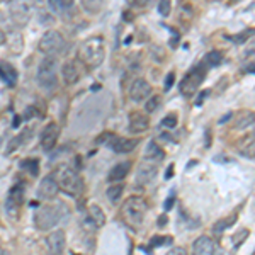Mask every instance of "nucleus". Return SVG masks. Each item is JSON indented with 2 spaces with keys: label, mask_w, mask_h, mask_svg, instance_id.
<instances>
[{
  "label": "nucleus",
  "mask_w": 255,
  "mask_h": 255,
  "mask_svg": "<svg viewBox=\"0 0 255 255\" xmlns=\"http://www.w3.org/2000/svg\"><path fill=\"white\" fill-rule=\"evenodd\" d=\"M247 237H249V230H240V232H238V237H233V244L240 245V242Z\"/></svg>",
  "instance_id": "72a5a7b5"
},
{
  "label": "nucleus",
  "mask_w": 255,
  "mask_h": 255,
  "mask_svg": "<svg viewBox=\"0 0 255 255\" xmlns=\"http://www.w3.org/2000/svg\"><path fill=\"white\" fill-rule=\"evenodd\" d=\"M5 32H3L2 29H0V44H3V43H5Z\"/></svg>",
  "instance_id": "58836bf2"
},
{
  "label": "nucleus",
  "mask_w": 255,
  "mask_h": 255,
  "mask_svg": "<svg viewBox=\"0 0 255 255\" xmlns=\"http://www.w3.org/2000/svg\"><path fill=\"white\" fill-rule=\"evenodd\" d=\"M158 174V167L157 163L153 162H145L138 167V174H136V182L145 186V184H150L151 180L157 177Z\"/></svg>",
  "instance_id": "dca6fc26"
},
{
  "label": "nucleus",
  "mask_w": 255,
  "mask_h": 255,
  "mask_svg": "<svg viewBox=\"0 0 255 255\" xmlns=\"http://www.w3.org/2000/svg\"><path fill=\"white\" fill-rule=\"evenodd\" d=\"M162 126L163 128H175L177 126V116L175 114H168V116H165L162 119Z\"/></svg>",
  "instance_id": "c756f323"
},
{
  "label": "nucleus",
  "mask_w": 255,
  "mask_h": 255,
  "mask_svg": "<svg viewBox=\"0 0 255 255\" xmlns=\"http://www.w3.org/2000/svg\"><path fill=\"white\" fill-rule=\"evenodd\" d=\"M80 65L79 61L75 60H68L63 63V67H61V77H63L65 84L67 85H73L77 84L80 79Z\"/></svg>",
  "instance_id": "4468645a"
},
{
  "label": "nucleus",
  "mask_w": 255,
  "mask_h": 255,
  "mask_svg": "<svg viewBox=\"0 0 255 255\" xmlns=\"http://www.w3.org/2000/svg\"><path fill=\"white\" fill-rule=\"evenodd\" d=\"M192 255H215V242L206 235L196 238L192 244Z\"/></svg>",
  "instance_id": "a211bd4d"
},
{
  "label": "nucleus",
  "mask_w": 255,
  "mask_h": 255,
  "mask_svg": "<svg viewBox=\"0 0 255 255\" xmlns=\"http://www.w3.org/2000/svg\"><path fill=\"white\" fill-rule=\"evenodd\" d=\"M73 3L72 2H65V0H55V2H49V7H51L55 12H61V10H67L70 9Z\"/></svg>",
  "instance_id": "cd10ccee"
},
{
  "label": "nucleus",
  "mask_w": 255,
  "mask_h": 255,
  "mask_svg": "<svg viewBox=\"0 0 255 255\" xmlns=\"http://www.w3.org/2000/svg\"><path fill=\"white\" fill-rule=\"evenodd\" d=\"M172 85H174V73L170 72V73H168V75H167V80H165V90L170 89Z\"/></svg>",
  "instance_id": "e433bc0d"
},
{
  "label": "nucleus",
  "mask_w": 255,
  "mask_h": 255,
  "mask_svg": "<svg viewBox=\"0 0 255 255\" xmlns=\"http://www.w3.org/2000/svg\"><path fill=\"white\" fill-rule=\"evenodd\" d=\"M252 36H255V29H249V31H244V32H240V34H235V36H232V41H235V44H244L247 43Z\"/></svg>",
  "instance_id": "393cba45"
},
{
  "label": "nucleus",
  "mask_w": 255,
  "mask_h": 255,
  "mask_svg": "<svg viewBox=\"0 0 255 255\" xmlns=\"http://www.w3.org/2000/svg\"><path fill=\"white\" fill-rule=\"evenodd\" d=\"M230 223H233V220L232 221H220V223H216L215 226H213V232H215V233H221Z\"/></svg>",
  "instance_id": "473e14b6"
},
{
  "label": "nucleus",
  "mask_w": 255,
  "mask_h": 255,
  "mask_svg": "<svg viewBox=\"0 0 255 255\" xmlns=\"http://www.w3.org/2000/svg\"><path fill=\"white\" fill-rule=\"evenodd\" d=\"M146 201L143 199V197H138V196H131L128 197L125 201V204H123V220L126 221L129 226H133V228H138L139 225L143 223V218L146 215Z\"/></svg>",
  "instance_id": "7ed1b4c3"
},
{
  "label": "nucleus",
  "mask_w": 255,
  "mask_h": 255,
  "mask_svg": "<svg viewBox=\"0 0 255 255\" xmlns=\"http://www.w3.org/2000/svg\"><path fill=\"white\" fill-rule=\"evenodd\" d=\"M163 157H165L163 150L158 146V143L155 141V139H151V141L148 143L146 148H145V160L155 163V162H158V160H162Z\"/></svg>",
  "instance_id": "412c9836"
},
{
  "label": "nucleus",
  "mask_w": 255,
  "mask_h": 255,
  "mask_svg": "<svg viewBox=\"0 0 255 255\" xmlns=\"http://www.w3.org/2000/svg\"><path fill=\"white\" fill-rule=\"evenodd\" d=\"M151 87L145 79H136L129 87V97L134 102H143L146 97H150Z\"/></svg>",
  "instance_id": "ddd939ff"
},
{
  "label": "nucleus",
  "mask_w": 255,
  "mask_h": 255,
  "mask_svg": "<svg viewBox=\"0 0 255 255\" xmlns=\"http://www.w3.org/2000/svg\"><path fill=\"white\" fill-rule=\"evenodd\" d=\"M131 170V162H121V163H116L113 168L109 170V182H119V180H123L125 177L129 174Z\"/></svg>",
  "instance_id": "6ab92c4d"
},
{
  "label": "nucleus",
  "mask_w": 255,
  "mask_h": 255,
  "mask_svg": "<svg viewBox=\"0 0 255 255\" xmlns=\"http://www.w3.org/2000/svg\"><path fill=\"white\" fill-rule=\"evenodd\" d=\"M128 129L129 133L133 134H139V133H145V131L150 128V119H148L146 114L143 113H131L129 114V123H128Z\"/></svg>",
  "instance_id": "2eb2a0df"
},
{
  "label": "nucleus",
  "mask_w": 255,
  "mask_h": 255,
  "mask_svg": "<svg viewBox=\"0 0 255 255\" xmlns=\"http://www.w3.org/2000/svg\"><path fill=\"white\" fill-rule=\"evenodd\" d=\"M255 125V114L250 113V111H244V113L238 114L237 118V129H245V128Z\"/></svg>",
  "instance_id": "5701e85b"
},
{
  "label": "nucleus",
  "mask_w": 255,
  "mask_h": 255,
  "mask_svg": "<svg viewBox=\"0 0 255 255\" xmlns=\"http://www.w3.org/2000/svg\"><path fill=\"white\" fill-rule=\"evenodd\" d=\"M36 79H38L39 87L43 89L55 87L56 82H58V61H56V58H49V56L43 58V61L39 63Z\"/></svg>",
  "instance_id": "39448f33"
},
{
  "label": "nucleus",
  "mask_w": 255,
  "mask_h": 255,
  "mask_svg": "<svg viewBox=\"0 0 255 255\" xmlns=\"http://www.w3.org/2000/svg\"><path fill=\"white\" fill-rule=\"evenodd\" d=\"M89 220L92 221V225L96 226V228H101V226L106 225V215L101 209V206L92 204V206L89 208Z\"/></svg>",
  "instance_id": "4be33fe9"
},
{
  "label": "nucleus",
  "mask_w": 255,
  "mask_h": 255,
  "mask_svg": "<svg viewBox=\"0 0 255 255\" xmlns=\"http://www.w3.org/2000/svg\"><path fill=\"white\" fill-rule=\"evenodd\" d=\"M58 134H60V128L56 123H49V125L44 126L43 133H41V146H43L44 151L53 150L58 141Z\"/></svg>",
  "instance_id": "9b49d317"
},
{
  "label": "nucleus",
  "mask_w": 255,
  "mask_h": 255,
  "mask_svg": "<svg viewBox=\"0 0 255 255\" xmlns=\"http://www.w3.org/2000/svg\"><path fill=\"white\" fill-rule=\"evenodd\" d=\"M79 58L85 67L97 68L104 61V39L101 36H92L82 41L79 48Z\"/></svg>",
  "instance_id": "f257e3e1"
},
{
  "label": "nucleus",
  "mask_w": 255,
  "mask_h": 255,
  "mask_svg": "<svg viewBox=\"0 0 255 255\" xmlns=\"http://www.w3.org/2000/svg\"><path fill=\"white\" fill-rule=\"evenodd\" d=\"M245 72H250V73H255V63L254 65H250V67H247Z\"/></svg>",
  "instance_id": "ea45409f"
},
{
  "label": "nucleus",
  "mask_w": 255,
  "mask_h": 255,
  "mask_svg": "<svg viewBox=\"0 0 255 255\" xmlns=\"http://www.w3.org/2000/svg\"><path fill=\"white\" fill-rule=\"evenodd\" d=\"M206 67H196L180 80L179 90L184 97H192L196 94V90L199 89V85L203 84V80L206 79Z\"/></svg>",
  "instance_id": "423d86ee"
},
{
  "label": "nucleus",
  "mask_w": 255,
  "mask_h": 255,
  "mask_svg": "<svg viewBox=\"0 0 255 255\" xmlns=\"http://www.w3.org/2000/svg\"><path fill=\"white\" fill-rule=\"evenodd\" d=\"M58 191H60V187H58V182L55 180V177H53V175H46L39 182L38 196L41 197V199L51 201V199H55V197H56Z\"/></svg>",
  "instance_id": "f8f14e48"
},
{
  "label": "nucleus",
  "mask_w": 255,
  "mask_h": 255,
  "mask_svg": "<svg viewBox=\"0 0 255 255\" xmlns=\"http://www.w3.org/2000/svg\"><path fill=\"white\" fill-rule=\"evenodd\" d=\"M244 55H245V56H252V55H255V43H249V46H247Z\"/></svg>",
  "instance_id": "c9c22d12"
},
{
  "label": "nucleus",
  "mask_w": 255,
  "mask_h": 255,
  "mask_svg": "<svg viewBox=\"0 0 255 255\" xmlns=\"http://www.w3.org/2000/svg\"><path fill=\"white\" fill-rule=\"evenodd\" d=\"M24 165H26V168L27 167L31 168V174L32 175L38 174V160H27V162H24Z\"/></svg>",
  "instance_id": "2f4dec72"
},
{
  "label": "nucleus",
  "mask_w": 255,
  "mask_h": 255,
  "mask_svg": "<svg viewBox=\"0 0 255 255\" xmlns=\"http://www.w3.org/2000/svg\"><path fill=\"white\" fill-rule=\"evenodd\" d=\"M167 223V216H160V221H158V225H165Z\"/></svg>",
  "instance_id": "a19ab883"
},
{
  "label": "nucleus",
  "mask_w": 255,
  "mask_h": 255,
  "mask_svg": "<svg viewBox=\"0 0 255 255\" xmlns=\"http://www.w3.org/2000/svg\"><path fill=\"white\" fill-rule=\"evenodd\" d=\"M9 12H10V17L14 20L17 26H26L29 22L31 17V9L26 2H10L9 3Z\"/></svg>",
  "instance_id": "9d476101"
},
{
  "label": "nucleus",
  "mask_w": 255,
  "mask_h": 255,
  "mask_svg": "<svg viewBox=\"0 0 255 255\" xmlns=\"http://www.w3.org/2000/svg\"><path fill=\"white\" fill-rule=\"evenodd\" d=\"M53 177H55V180L58 182V187L61 191L72 197H77L82 192V189H84V182H82L79 172L73 167L65 165V163L63 165H58Z\"/></svg>",
  "instance_id": "f03ea898"
},
{
  "label": "nucleus",
  "mask_w": 255,
  "mask_h": 255,
  "mask_svg": "<svg viewBox=\"0 0 255 255\" xmlns=\"http://www.w3.org/2000/svg\"><path fill=\"white\" fill-rule=\"evenodd\" d=\"M172 203H174V194H172L170 197H168V199H167V203H165V208L167 209H170L172 208Z\"/></svg>",
  "instance_id": "4c0bfd02"
},
{
  "label": "nucleus",
  "mask_w": 255,
  "mask_h": 255,
  "mask_svg": "<svg viewBox=\"0 0 255 255\" xmlns=\"http://www.w3.org/2000/svg\"><path fill=\"white\" fill-rule=\"evenodd\" d=\"M167 255H187V250L182 249V247H174Z\"/></svg>",
  "instance_id": "f704fd0d"
},
{
  "label": "nucleus",
  "mask_w": 255,
  "mask_h": 255,
  "mask_svg": "<svg viewBox=\"0 0 255 255\" xmlns=\"http://www.w3.org/2000/svg\"><path fill=\"white\" fill-rule=\"evenodd\" d=\"M158 12L163 15V17H167V15L170 14V2H160L158 3Z\"/></svg>",
  "instance_id": "7c9ffc66"
},
{
  "label": "nucleus",
  "mask_w": 255,
  "mask_h": 255,
  "mask_svg": "<svg viewBox=\"0 0 255 255\" xmlns=\"http://www.w3.org/2000/svg\"><path fill=\"white\" fill-rule=\"evenodd\" d=\"M22 203H24V186L22 184H17V186H14L10 189L9 196H7V201H5V211L10 220H14V221L19 220Z\"/></svg>",
  "instance_id": "6e6552de"
},
{
  "label": "nucleus",
  "mask_w": 255,
  "mask_h": 255,
  "mask_svg": "<svg viewBox=\"0 0 255 255\" xmlns=\"http://www.w3.org/2000/svg\"><path fill=\"white\" fill-rule=\"evenodd\" d=\"M138 145V139H128V138H118L111 134V139L108 141V146L113 148L116 153H129Z\"/></svg>",
  "instance_id": "f3484780"
},
{
  "label": "nucleus",
  "mask_w": 255,
  "mask_h": 255,
  "mask_svg": "<svg viewBox=\"0 0 255 255\" xmlns=\"http://www.w3.org/2000/svg\"><path fill=\"white\" fill-rule=\"evenodd\" d=\"M0 77L3 79L7 85H15V82H17V72H15V68L12 67L10 63H7V61H0Z\"/></svg>",
  "instance_id": "aec40b11"
},
{
  "label": "nucleus",
  "mask_w": 255,
  "mask_h": 255,
  "mask_svg": "<svg viewBox=\"0 0 255 255\" xmlns=\"http://www.w3.org/2000/svg\"><path fill=\"white\" fill-rule=\"evenodd\" d=\"M67 48V41H65L63 34L60 31H46L43 34V38L39 41V51L44 53L49 58H55V56L61 55Z\"/></svg>",
  "instance_id": "20e7f679"
},
{
  "label": "nucleus",
  "mask_w": 255,
  "mask_h": 255,
  "mask_svg": "<svg viewBox=\"0 0 255 255\" xmlns=\"http://www.w3.org/2000/svg\"><path fill=\"white\" fill-rule=\"evenodd\" d=\"M46 247L49 255H63L67 247V237L63 230H53L46 237Z\"/></svg>",
  "instance_id": "1a4fd4ad"
},
{
  "label": "nucleus",
  "mask_w": 255,
  "mask_h": 255,
  "mask_svg": "<svg viewBox=\"0 0 255 255\" xmlns=\"http://www.w3.org/2000/svg\"><path fill=\"white\" fill-rule=\"evenodd\" d=\"M61 206V204H60ZM60 206H53V204H46V206L39 208L36 213L34 220L36 226L39 230H51L60 223L61 220V208Z\"/></svg>",
  "instance_id": "0eeeda50"
},
{
  "label": "nucleus",
  "mask_w": 255,
  "mask_h": 255,
  "mask_svg": "<svg viewBox=\"0 0 255 255\" xmlns=\"http://www.w3.org/2000/svg\"><path fill=\"white\" fill-rule=\"evenodd\" d=\"M221 60H223V56H221V51H211V53H208V56H206V63L211 65V67H216V65H220Z\"/></svg>",
  "instance_id": "c85d7f7f"
},
{
  "label": "nucleus",
  "mask_w": 255,
  "mask_h": 255,
  "mask_svg": "<svg viewBox=\"0 0 255 255\" xmlns=\"http://www.w3.org/2000/svg\"><path fill=\"white\" fill-rule=\"evenodd\" d=\"M0 255H10L9 252H7L5 249H2V247H0Z\"/></svg>",
  "instance_id": "79ce46f5"
},
{
  "label": "nucleus",
  "mask_w": 255,
  "mask_h": 255,
  "mask_svg": "<svg viewBox=\"0 0 255 255\" xmlns=\"http://www.w3.org/2000/svg\"><path fill=\"white\" fill-rule=\"evenodd\" d=\"M245 143V148H242V153H247L249 157H252L254 151H255V136H247L244 141H242V145Z\"/></svg>",
  "instance_id": "a878e982"
},
{
  "label": "nucleus",
  "mask_w": 255,
  "mask_h": 255,
  "mask_svg": "<svg viewBox=\"0 0 255 255\" xmlns=\"http://www.w3.org/2000/svg\"><path fill=\"white\" fill-rule=\"evenodd\" d=\"M123 189H125L123 184H114V186H111L108 189V199L113 204L119 203V199H121V196H123Z\"/></svg>",
  "instance_id": "b1692460"
},
{
  "label": "nucleus",
  "mask_w": 255,
  "mask_h": 255,
  "mask_svg": "<svg viewBox=\"0 0 255 255\" xmlns=\"http://www.w3.org/2000/svg\"><path fill=\"white\" fill-rule=\"evenodd\" d=\"M158 106H160V96H151V97L146 101L145 111H146L148 114H151V113H155V111L158 109Z\"/></svg>",
  "instance_id": "bb28decb"
}]
</instances>
